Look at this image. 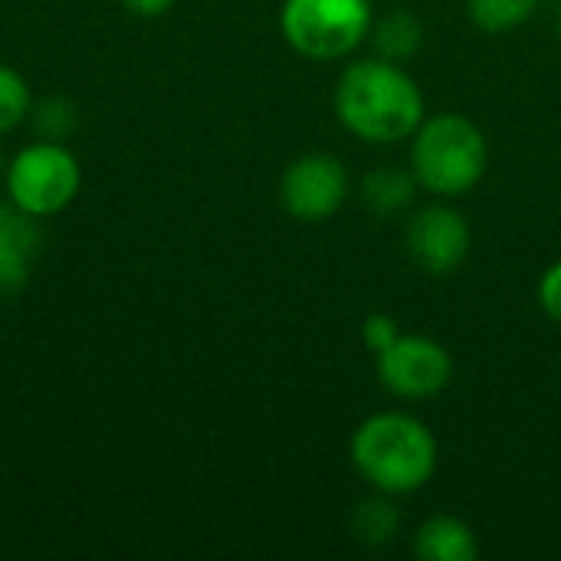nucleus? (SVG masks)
<instances>
[{"label": "nucleus", "mask_w": 561, "mask_h": 561, "mask_svg": "<svg viewBox=\"0 0 561 561\" xmlns=\"http://www.w3.org/2000/svg\"><path fill=\"white\" fill-rule=\"evenodd\" d=\"M178 0H122V7L131 13V16H141V20H154V16H164Z\"/></svg>", "instance_id": "19"}, {"label": "nucleus", "mask_w": 561, "mask_h": 561, "mask_svg": "<svg viewBox=\"0 0 561 561\" xmlns=\"http://www.w3.org/2000/svg\"><path fill=\"white\" fill-rule=\"evenodd\" d=\"M559 43H561V7H559Z\"/></svg>", "instance_id": "20"}, {"label": "nucleus", "mask_w": 561, "mask_h": 561, "mask_svg": "<svg viewBox=\"0 0 561 561\" xmlns=\"http://www.w3.org/2000/svg\"><path fill=\"white\" fill-rule=\"evenodd\" d=\"M352 467L358 477L388 496H411L424 490L437 473L434 431L404 411H381L365 417L352 434Z\"/></svg>", "instance_id": "2"}, {"label": "nucleus", "mask_w": 561, "mask_h": 561, "mask_svg": "<svg viewBox=\"0 0 561 561\" xmlns=\"http://www.w3.org/2000/svg\"><path fill=\"white\" fill-rule=\"evenodd\" d=\"M335 115L365 145H394L417 131L427 115L417 79L391 59L368 56L342 69L335 82Z\"/></svg>", "instance_id": "1"}, {"label": "nucleus", "mask_w": 561, "mask_h": 561, "mask_svg": "<svg viewBox=\"0 0 561 561\" xmlns=\"http://www.w3.org/2000/svg\"><path fill=\"white\" fill-rule=\"evenodd\" d=\"M539 0H467L473 26L483 33H510L536 13Z\"/></svg>", "instance_id": "14"}, {"label": "nucleus", "mask_w": 561, "mask_h": 561, "mask_svg": "<svg viewBox=\"0 0 561 561\" xmlns=\"http://www.w3.org/2000/svg\"><path fill=\"white\" fill-rule=\"evenodd\" d=\"M0 187L10 204L36 220H49L79 197L82 164L66 141L36 138L7 158Z\"/></svg>", "instance_id": "4"}, {"label": "nucleus", "mask_w": 561, "mask_h": 561, "mask_svg": "<svg viewBox=\"0 0 561 561\" xmlns=\"http://www.w3.org/2000/svg\"><path fill=\"white\" fill-rule=\"evenodd\" d=\"M490 164V141L483 128L460 112L424 115L411 135V174L417 187L434 197L470 194Z\"/></svg>", "instance_id": "3"}, {"label": "nucleus", "mask_w": 561, "mask_h": 561, "mask_svg": "<svg viewBox=\"0 0 561 561\" xmlns=\"http://www.w3.org/2000/svg\"><path fill=\"white\" fill-rule=\"evenodd\" d=\"M39 220L0 201V296H13L30 283L36 253H39Z\"/></svg>", "instance_id": "9"}, {"label": "nucleus", "mask_w": 561, "mask_h": 561, "mask_svg": "<svg viewBox=\"0 0 561 561\" xmlns=\"http://www.w3.org/2000/svg\"><path fill=\"white\" fill-rule=\"evenodd\" d=\"M368 39L375 46V53L381 59L391 62H408L411 56H417L421 43H424V23L414 10L408 7H391L381 16H375Z\"/></svg>", "instance_id": "11"}, {"label": "nucleus", "mask_w": 561, "mask_h": 561, "mask_svg": "<svg viewBox=\"0 0 561 561\" xmlns=\"http://www.w3.org/2000/svg\"><path fill=\"white\" fill-rule=\"evenodd\" d=\"M398 529H401V513L388 493H378V496L358 503V510L352 513V536L362 546L381 549V546L394 542Z\"/></svg>", "instance_id": "13"}, {"label": "nucleus", "mask_w": 561, "mask_h": 561, "mask_svg": "<svg viewBox=\"0 0 561 561\" xmlns=\"http://www.w3.org/2000/svg\"><path fill=\"white\" fill-rule=\"evenodd\" d=\"M375 23L371 0H283L279 33L312 62L352 56Z\"/></svg>", "instance_id": "5"}, {"label": "nucleus", "mask_w": 561, "mask_h": 561, "mask_svg": "<svg viewBox=\"0 0 561 561\" xmlns=\"http://www.w3.org/2000/svg\"><path fill=\"white\" fill-rule=\"evenodd\" d=\"M539 306L549 319L561 322V260H556L552 266H546V273L539 276Z\"/></svg>", "instance_id": "18"}, {"label": "nucleus", "mask_w": 561, "mask_h": 561, "mask_svg": "<svg viewBox=\"0 0 561 561\" xmlns=\"http://www.w3.org/2000/svg\"><path fill=\"white\" fill-rule=\"evenodd\" d=\"M401 335V322L388 312H371L365 322H362V342L371 355L385 352L394 339Z\"/></svg>", "instance_id": "17"}, {"label": "nucleus", "mask_w": 561, "mask_h": 561, "mask_svg": "<svg viewBox=\"0 0 561 561\" xmlns=\"http://www.w3.org/2000/svg\"><path fill=\"white\" fill-rule=\"evenodd\" d=\"M33 112V92L20 69L0 62V138L16 131Z\"/></svg>", "instance_id": "15"}, {"label": "nucleus", "mask_w": 561, "mask_h": 561, "mask_svg": "<svg viewBox=\"0 0 561 561\" xmlns=\"http://www.w3.org/2000/svg\"><path fill=\"white\" fill-rule=\"evenodd\" d=\"M345 197H348V171L342 158L329 151L302 154L289 161V168L283 171L279 201L293 220L322 224L342 210Z\"/></svg>", "instance_id": "7"}, {"label": "nucleus", "mask_w": 561, "mask_h": 561, "mask_svg": "<svg viewBox=\"0 0 561 561\" xmlns=\"http://www.w3.org/2000/svg\"><path fill=\"white\" fill-rule=\"evenodd\" d=\"M375 365L381 385L404 401L437 398L454 378L450 352L437 339L417 332H401L385 352L375 355Z\"/></svg>", "instance_id": "6"}, {"label": "nucleus", "mask_w": 561, "mask_h": 561, "mask_svg": "<svg viewBox=\"0 0 561 561\" xmlns=\"http://www.w3.org/2000/svg\"><path fill=\"white\" fill-rule=\"evenodd\" d=\"M414 197H417V178L411 174V168L404 171L398 164H381L368 171L362 181V201L375 217H394L408 210Z\"/></svg>", "instance_id": "12"}, {"label": "nucleus", "mask_w": 561, "mask_h": 561, "mask_svg": "<svg viewBox=\"0 0 561 561\" xmlns=\"http://www.w3.org/2000/svg\"><path fill=\"white\" fill-rule=\"evenodd\" d=\"M473 233L467 217L450 204H427L421 207L404 230L408 256L427 276H450L463 266L470 253Z\"/></svg>", "instance_id": "8"}, {"label": "nucleus", "mask_w": 561, "mask_h": 561, "mask_svg": "<svg viewBox=\"0 0 561 561\" xmlns=\"http://www.w3.org/2000/svg\"><path fill=\"white\" fill-rule=\"evenodd\" d=\"M414 556L424 561H477V533L457 516H434L414 533Z\"/></svg>", "instance_id": "10"}, {"label": "nucleus", "mask_w": 561, "mask_h": 561, "mask_svg": "<svg viewBox=\"0 0 561 561\" xmlns=\"http://www.w3.org/2000/svg\"><path fill=\"white\" fill-rule=\"evenodd\" d=\"M30 118H33V125H36L39 138L66 141V138H69V131H72V128H76V122H79V112H76V105H72L69 99L53 95V99H43L39 105H33Z\"/></svg>", "instance_id": "16"}]
</instances>
